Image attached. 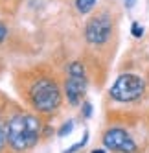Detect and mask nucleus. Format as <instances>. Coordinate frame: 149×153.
I'll use <instances>...</instances> for the list:
<instances>
[{
  "label": "nucleus",
  "mask_w": 149,
  "mask_h": 153,
  "mask_svg": "<svg viewBox=\"0 0 149 153\" xmlns=\"http://www.w3.org/2000/svg\"><path fill=\"white\" fill-rule=\"evenodd\" d=\"M144 92H145V81L140 76L129 74V72L120 74L109 89V96L114 102H120V103H131L140 100Z\"/></svg>",
  "instance_id": "obj_3"
},
{
  "label": "nucleus",
  "mask_w": 149,
  "mask_h": 153,
  "mask_svg": "<svg viewBox=\"0 0 149 153\" xmlns=\"http://www.w3.org/2000/svg\"><path fill=\"white\" fill-rule=\"evenodd\" d=\"M112 33V20L107 13L94 15L85 26V39L89 45H105Z\"/></svg>",
  "instance_id": "obj_5"
},
{
  "label": "nucleus",
  "mask_w": 149,
  "mask_h": 153,
  "mask_svg": "<svg viewBox=\"0 0 149 153\" xmlns=\"http://www.w3.org/2000/svg\"><path fill=\"white\" fill-rule=\"evenodd\" d=\"M92 153H105V149H94Z\"/></svg>",
  "instance_id": "obj_15"
},
{
  "label": "nucleus",
  "mask_w": 149,
  "mask_h": 153,
  "mask_svg": "<svg viewBox=\"0 0 149 153\" xmlns=\"http://www.w3.org/2000/svg\"><path fill=\"white\" fill-rule=\"evenodd\" d=\"M66 83H65V92H66V100L70 105H79L85 92H87V72L81 61H72L66 68Z\"/></svg>",
  "instance_id": "obj_4"
},
{
  "label": "nucleus",
  "mask_w": 149,
  "mask_h": 153,
  "mask_svg": "<svg viewBox=\"0 0 149 153\" xmlns=\"http://www.w3.org/2000/svg\"><path fill=\"white\" fill-rule=\"evenodd\" d=\"M96 2H98V0H76V9H77V13H81V15L90 13L92 9H94V6H96Z\"/></svg>",
  "instance_id": "obj_7"
},
{
  "label": "nucleus",
  "mask_w": 149,
  "mask_h": 153,
  "mask_svg": "<svg viewBox=\"0 0 149 153\" xmlns=\"http://www.w3.org/2000/svg\"><path fill=\"white\" fill-rule=\"evenodd\" d=\"M6 35H7V28H6V24H4V22H0V45L4 42Z\"/></svg>",
  "instance_id": "obj_13"
},
{
  "label": "nucleus",
  "mask_w": 149,
  "mask_h": 153,
  "mask_svg": "<svg viewBox=\"0 0 149 153\" xmlns=\"http://www.w3.org/2000/svg\"><path fill=\"white\" fill-rule=\"evenodd\" d=\"M7 142V138H6V129L2 127V124H0V151L4 149V144Z\"/></svg>",
  "instance_id": "obj_12"
},
{
  "label": "nucleus",
  "mask_w": 149,
  "mask_h": 153,
  "mask_svg": "<svg viewBox=\"0 0 149 153\" xmlns=\"http://www.w3.org/2000/svg\"><path fill=\"white\" fill-rule=\"evenodd\" d=\"M72 129H74V120H68V122H65V124L59 127L57 135H59V137H68V135L72 133Z\"/></svg>",
  "instance_id": "obj_8"
},
{
  "label": "nucleus",
  "mask_w": 149,
  "mask_h": 153,
  "mask_svg": "<svg viewBox=\"0 0 149 153\" xmlns=\"http://www.w3.org/2000/svg\"><path fill=\"white\" fill-rule=\"evenodd\" d=\"M103 146L116 153H136L138 146L133 137L122 127H111L103 133Z\"/></svg>",
  "instance_id": "obj_6"
},
{
  "label": "nucleus",
  "mask_w": 149,
  "mask_h": 153,
  "mask_svg": "<svg viewBox=\"0 0 149 153\" xmlns=\"http://www.w3.org/2000/svg\"><path fill=\"white\" fill-rule=\"evenodd\" d=\"M41 120L33 114H15L6 126L7 144L15 151L31 149L41 138Z\"/></svg>",
  "instance_id": "obj_1"
},
{
  "label": "nucleus",
  "mask_w": 149,
  "mask_h": 153,
  "mask_svg": "<svg viewBox=\"0 0 149 153\" xmlns=\"http://www.w3.org/2000/svg\"><path fill=\"white\" fill-rule=\"evenodd\" d=\"M131 33H133V37H136V39L144 37V26H142L140 22H133V24H131Z\"/></svg>",
  "instance_id": "obj_10"
},
{
  "label": "nucleus",
  "mask_w": 149,
  "mask_h": 153,
  "mask_svg": "<svg viewBox=\"0 0 149 153\" xmlns=\"http://www.w3.org/2000/svg\"><path fill=\"white\" fill-rule=\"evenodd\" d=\"M81 116L83 118H90L92 116V103L90 102H83L81 103Z\"/></svg>",
  "instance_id": "obj_11"
},
{
  "label": "nucleus",
  "mask_w": 149,
  "mask_h": 153,
  "mask_svg": "<svg viewBox=\"0 0 149 153\" xmlns=\"http://www.w3.org/2000/svg\"><path fill=\"white\" fill-rule=\"evenodd\" d=\"M123 2H125V7H127V9H131V7H134L136 0H123Z\"/></svg>",
  "instance_id": "obj_14"
},
{
  "label": "nucleus",
  "mask_w": 149,
  "mask_h": 153,
  "mask_svg": "<svg viewBox=\"0 0 149 153\" xmlns=\"http://www.w3.org/2000/svg\"><path fill=\"white\" fill-rule=\"evenodd\" d=\"M30 103L39 113H54L61 105L59 85L50 78H37L30 85Z\"/></svg>",
  "instance_id": "obj_2"
},
{
  "label": "nucleus",
  "mask_w": 149,
  "mask_h": 153,
  "mask_svg": "<svg viewBox=\"0 0 149 153\" xmlns=\"http://www.w3.org/2000/svg\"><path fill=\"white\" fill-rule=\"evenodd\" d=\"M87 140H89V133H87V131H85V135H83V140L81 142H76V144H74V146H70L68 149H65V151H63V153H76L77 149H81L85 144H87Z\"/></svg>",
  "instance_id": "obj_9"
}]
</instances>
